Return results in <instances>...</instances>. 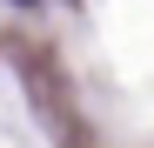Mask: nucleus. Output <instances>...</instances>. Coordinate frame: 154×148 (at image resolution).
<instances>
[{"instance_id": "f257e3e1", "label": "nucleus", "mask_w": 154, "mask_h": 148, "mask_svg": "<svg viewBox=\"0 0 154 148\" xmlns=\"http://www.w3.org/2000/svg\"><path fill=\"white\" fill-rule=\"evenodd\" d=\"M14 7H27V0H14Z\"/></svg>"}]
</instances>
